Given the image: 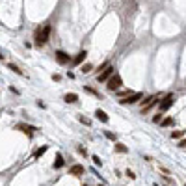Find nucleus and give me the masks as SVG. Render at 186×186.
I'll return each instance as SVG.
<instances>
[{
    "instance_id": "obj_24",
    "label": "nucleus",
    "mask_w": 186,
    "mask_h": 186,
    "mask_svg": "<svg viewBox=\"0 0 186 186\" xmlns=\"http://www.w3.org/2000/svg\"><path fill=\"white\" fill-rule=\"evenodd\" d=\"M60 78H62L60 75H52V80H54V82H60Z\"/></svg>"
},
{
    "instance_id": "obj_11",
    "label": "nucleus",
    "mask_w": 186,
    "mask_h": 186,
    "mask_svg": "<svg viewBox=\"0 0 186 186\" xmlns=\"http://www.w3.org/2000/svg\"><path fill=\"white\" fill-rule=\"evenodd\" d=\"M54 169H60V168H63L65 166V160H63V156L62 155H56V158H54Z\"/></svg>"
},
{
    "instance_id": "obj_8",
    "label": "nucleus",
    "mask_w": 186,
    "mask_h": 186,
    "mask_svg": "<svg viewBox=\"0 0 186 186\" xmlns=\"http://www.w3.org/2000/svg\"><path fill=\"white\" fill-rule=\"evenodd\" d=\"M86 56H87V52H86V51H80V52H78V54L73 58V63H75V65H80V63H84Z\"/></svg>"
},
{
    "instance_id": "obj_16",
    "label": "nucleus",
    "mask_w": 186,
    "mask_h": 186,
    "mask_svg": "<svg viewBox=\"0 0 186 186\" xmlns=\"http://www.w3.org/2000/svg\"><path fill=\"white\" fill-rule=\"evenodd\" d=\"M182 136H184V130H173V132H171V138H173V140H179V138H182Z\"/></svg>"
},
{
    "instance_id": "obj_18",
    "label": "nucleus",
    "mask_w": 186,
    "mask_h": 186,
    "mask_svg": "<svg viewBox=\"0 0 186 186\" xmlns=\"http://www.w3.org/2000/svg\"><path fill=\"white\" fill-rule=\"evenodd\" d=\"M8 67H10V71H13V73H17V75H22V71H21V69H19L17 65H13V63H10Z\"/></svg>"
},
{
    "instance_id": "obj_15",
    "label": "nucleus",
    "mask_w": 186,
    "mask_h": 186,
    "mask_svg": "<svg viewBox=\"0 0 186 186\" xmlns=\"http://www.w3.org/2000/svg\"><path fill=\"white\" fill-rule=\"evenodd\" d=\"M115 151H117V153H128V147H127L125 144H119V142H117V144H115Z\"/></svg>"
},
{
    "instance_id": "obj_17",
    "label": "nucleus",
    "mask_w": 186,
    "mask_h": 186,
    "mask_svg": "<svg viewBox=\"0 0 186 186\" xmlns=\"http://www.w3.org/2000/svg\"><path fill=\"white\" fill-rule=\"evenodd\" d=\"M91 69H93V65H91V63H84V65H82V67H80V71H82V73H84V75H86V73H89V71H91Z\"/></svg>"
},
{
    "instance_id": "obj_25",
    "label": "nucleus",
    "mask_w": 186,
    "mask_h": 186,
    "mask_svg": "<svg viewBox=\"0 0 186 186\" xmlns=\"http://www.w3.org/2000/svg\"><path fill=\"white\" fill-rule=\"evenodd\" d=\"M179 147H186V140H182V142H180V145Z\"/></svg>"
},
{
    "instance_id": "obj_9",
    "label": "nucleus",
    "mask_w": 186,
    "mask_h": 186,
    "mask_svg": "<svg viewBox=\"0 0 186 186\" xmlns=\"http://www.w3.org/2000/svg\"><path fill=\"white\" fill-rule=\"evenodd\" d=\"M84 173V166H80V164H75V166H71V175H75V177H80Z\"/></svg>"
},
{
    "instance_id": "obj_10",
    "label": "nucleus",
    "mask_w": 186,
    "mask_h": 186,
    "mask_svg": "<svg viewBox=\"0 0 186 186\" xmlns=\"http://www.w3.org/2000/svg\"><path fill=\"white\" fill-rule=\"evenodd\" d=\"M95 115H97V119H99V121L108 123V114H106L104 110H101V108H99V110H95Z\"/></svg>"
},
{
    "instance_id": "obj_3",
    "label": "nucleus",
    "mask_w": 186,
    "mask_h": 186,
    "mask_svg": "<svg viewBox=\"0 0 186 186\" xmlns=\"http://www.w3.org/2000/svg\"><path fill=\"white\" fill-rule=\"evenodd\" d=\"M106 84H108L106 87H108L110 91H117V89L123 86V78H121L119 75H112V76L108 78V82H106Z\"/></svg>"
},
{
    "instance_id": "obj_7",
    "label": "nucleus",
    "mask_w": 186,
    "mask_h": 186,
    "mask_svg": "<svg viewBox=\"0 0 186 186\" xmlns=\"http://www.w3.org/2000/svg\"><path fill=\"white\" fill-rule=\"evenodd\" d=\"M56 60H58V63H62V65H67L69 62H71V56L67 54V52H63V51H56Z\"/></svg>"
},
{
    "instance_id": "obj_12",
    "label": "nucleus",
    "mask_w": 186,
    "mask_h": 186,
    "mask_svg": "<svg viewBox=\"0 0 186 186\" xmlns=\"http://www.w3.org/2000/svg\"><path fill=\"white\" fill-rule=\"evenodd\" d=\"M46 151H49V145H43V147H39V149L34 153V158H35V160H37V158H41V156H43Z\"/></svg>"
},
{
    "instance_id": "obj_13",
    "label": "nucleus",
    "mask_w": 186,
    "mask_h": 186,
    "mask_svg": "<svg viewBox=\"0 0 186 186\" xmlns=\"http://www.w3.org/2000/svg\"><path fill=\"white\" fill-rule=\"evenodd\" d=\"M63 99H65V103H78V95H76V93H67Z\"/></svg>"
},
{
    "instance_id": "obj_6",
    "label": "nucleus",
    "mask_w": 186,
    "mask_h": 186,
    "mask_svg": "<svg viewBox=\"0 0 186 186\" xmlns=\"http://www.w3.org/2000/svg\"><path fill=\"white\" fill-rule=\"evenodd\" d=\"M114 71H115V69H114L112 65H108V67H106V69H103V73L97 76V82H108V78L114 75Z\"/></svg>"
},
{
    "instance_id": "obj_5",
    "label": "nucleus",
    "mask_w": 186,
    "mask_h": 186,
    "mask_svg": "<svg viewBox=\"0 0 186 186\" xmlns=\"http://www.w3.org/2000/svg\"><path fill=\"white\" fill-rule=\"evenodd\" d=\"M158 99H160V95H153V97H149L147 101H144V103H142V112H144V114H145V112H149V110L156 104V101H158Z\"/></svg>"
},
{
    "instance_id": "obj_2",
    "label": "nucleus",
    "mask_w": 186,
    "mask_h": 186,
    "mask_svg": "<svg viewBox=\"0 0 186 186\" xmlns=\"http://www.w3.org/2000/svg\"><path fill=\"white\" fill-rule=\"evenodd\" d=\"M142 97H144V93L142 91H136V93H130L128 97H123L119 101V104H136V103L142 101Z\"/></svg>"
},
{
    "instance_id": "obj_20",
    "label": "nucleus",
    "mask_w": 186,
    "mask_h": 186,
    "mask_svg": "<svg viewBox=\"0 0 186 186\" xmlns=\"http://www.w3.org/2000/svg\"><path fill=\"white\" fill-rule=\"evenodd\" d=\"M104 136H106L108 140H112V142H115V134H114V132H108V130H106V132H104Z\"/></svg>"
},
{
    "instance_id": "obj_19",
    "label": "nucleus",
    "mask_w": 186,
    "mask_h": 186,
    "mask_svg": "<svg viewBox=\"0 0 186 186\" xmlns=\"http://www.w3.org/2000/svg\"><path fill=\"white\" fill-rule=\"evenodd\" d=\"M173 123V119L171 117H166V119H162V127H169Z\"/></svg>"
},
{
    "instance_id": "obj_23",
    "label": "nucleus",
    "mask_w": 186,
    "mask_h": 186,
    "mask_svg": "<svg viewBox=\"0 0 186 186\" xmlns=\"http://www.w3.org/2000/svg\"><path fill=\"white\" fill-rule=\"evenodd\" d=\"M127 177H130V179H136V173H134V171H130V169H127Z\"/></svg>"
},
{
    "instance_id": "obj_21",
    "label": "nucleus",
    "mask_w": 186,
    "mask_h": 186,
    "mask_svg": "<svg viewBox=\"0 0 186 186\" xmlns=\"http://www.w3.org/2000/svg\"><path fill=\"white\" fill-rule=\"evenodd\" d=\"M93 164H95V166H103V162H101V158L97 155H93Z\"/></svg>"
},
{
    "instance_id": "obj_26",
    "label": "nucleus",
    "mask_w": 186,
    "mask_h": 186,
    "mask_svg": "<svg viewBox=\"0 0 186 186\" xmlns=\"http://www.w3.org/2000/svg\"><path fill=\"white\" fill-rule=\"evenodd\" d=\"M0 60H4V56H2V52H0Z\"/></svg>"
},
{
    "instance_id": "obj_28",
    "label": "nucleus",
    "mask_w": 186,
    "mask_h": 186,
    "mask_svg": "<svg viewBox=\"0 0 186 186\" xmlns=\"http://www.w3.org/2000/svg\"><path fill=\"white\" fill-rule=\"evenodd\" d=\"M84 186H87V184H84Z\"/></svg>"
},
{
    "instance_id": "obj_4",
    "label": "nucleus",
    "mask_w": 186,
    "mask_h": 186,
    "mask_svg": "<svg viewBox=\"0 0 186 186\" xmlns=\"http://www.w3.org/2000/svg\"><path fill=\"white\" fill-rule=\"evenodd\" d=\"M173 95H171V93H169V95H166L162 101H160V104H158V112H166V110H169L171 106H173Z\"/></svg>"
},
{
    "instance_id": "obj_14",
    "label": "nucleus",
    "mask_w": 186,
    "mask_h": 186,
    "mask_svg": "<svg viewBox=\"0 0 186 186\" xmlns=\"http://www.w3.org/2000/svg\"><path fill=\"white\" fill-rule=\"evenodd\" d=\"M17 128L22 130V132H28V134H32L35 130V127H30V125H17Z\"/></svg>"
},
{
    "instance_id": "obj_1",
    "label": "nucleus",
    "mask_w": 186,
    "mask_h": 186,
    "mask_svg": "<svg viewBox=\"0 0 186 186\" xmlns=\"http://www.w3.org/2000/svg\"><path fill=\"white\" fill-rule=\"evenodd\" d=\"M51 24H46V26H43V30L41 28H37L35 30V45L37 46H43L46 41H49V35H51Z\"/></svg>"
},
{
    "instance_id": "obj_27",
    "label": "nucleus",
    "mask_w": 186,
    "mask_h": 186,
    "mask_svg": "<svg viewBox=\"0 0 186 186\" xmlns=\"http://www.w3.org/2000/svg\"><path fill=\"white\" fill-rule=\"evenodd\" d=\"M99 186H104V184H99Z\"/></svg>"
},
{
    "instance_id": "obj_22",
    "label": "nucleus",
    "mask_w": 186,
    "mask_h": 186,
    "mask_svg": "<svg viewBox=\"0 0 186 186\" xmlns=\"http://www.w3.org/2000/svg\"><path fill=\"white\" fill-rule=\"evenodd\" d=\"M153 123H162V115H160V112L153 117Z\"/></svg>"
}]
</instances>
